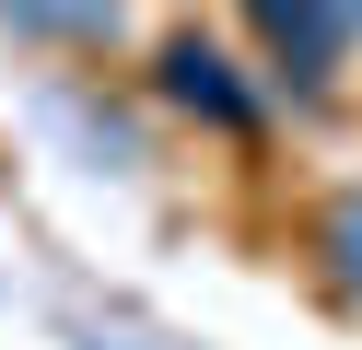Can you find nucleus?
<instances>
[{
	"label": "nucleus",
	"mask_w": 362,
	"mask_h": 350,
	"mask_svg": "<svg viewBox=\"0 0 362 350\" xmlns=\"http://www.w3.org/2000/svg\"><path fill=\"white\" fill-rule=\"evenodd\" d=\"M234 12H245V35H257V70L281 82V105H327L339 93L351 35H362L351 0H234Z\"/></svg>",
	"instance_id": "obj_2"
},
{
	"label": "nucleus",
	"mask_w": 362,
	"mask_h": 350,
	"mask_svg": "<svg viewBox=\"0 0 362 350\" xmlns=\"http://www.w3.org/2000/svg\"><path fill=\"white\" fill-rule=\"evenodd\" d=\"M351 12H362V0H351Z\"/></svg>",
	"instance_id": "obj_6"
},
{
	"label": "nucleus",
	"mask_w": 362,
	"mask_h": 350,
	"mask_svg": "<svg viewBox=\"0 0 362 350\" xmlns=\"http://www.w3.org/2000/svg\"><path fill=\"white\" fill-rule=\"evenodd\" d=\"M12 47H59V59H117L129 47V0H0Z\"/></svg>",
	"instance_id": "obj_3"
},
{
	"label": "nucleus",
	"mask_w": 362,
	"mask_h": 350,
	"mask_svg": "<svg viewBox=\"0 0 362 350\" xmlns=\"http://www.w3.org/2000/svg\"><path fill=\"white\" fill-rule=\"evenodd\" d=\"M47 117H59V129H82V152H94V163H117V175L141 163V117H129L117 93H94L82 70H71V82H47Z\"/></svg>",
	"instance_id": "obj_5"
},
{
	"label": "nucleus",
	"mask_w": 362,
	"mask_h": 350,
	"mask_svg": "<svg viewBox=\"0 0 362 350\" xmlns=\"http://www.w3.org/2000/svg\"><path fill=\"white\" fill-rule=\"evenodd\" d=\"M304 269L327 280V303H351V315H362V175L327 187V199L304 210Z\"/></svg>",
	"instance_id": "obj_4"
},
{
	"label": "nucleus",
	"mask_w": 362,
	"mask_h": 350,
	"mask_svg": "<svg viewBox=\"0 0 362 350\" xmlns=\"http://www.w3.org/2000/svg\"><path fill=\"white\" fill-rule=\"evenodd\" d=\"M152 105L187 117V129H211V140H257L269 117H281V82H269V70H245L222 35L175 23V35L152 47Z\"/></svg>",
	"instance_id": "obj_1"
}]
</instances>
